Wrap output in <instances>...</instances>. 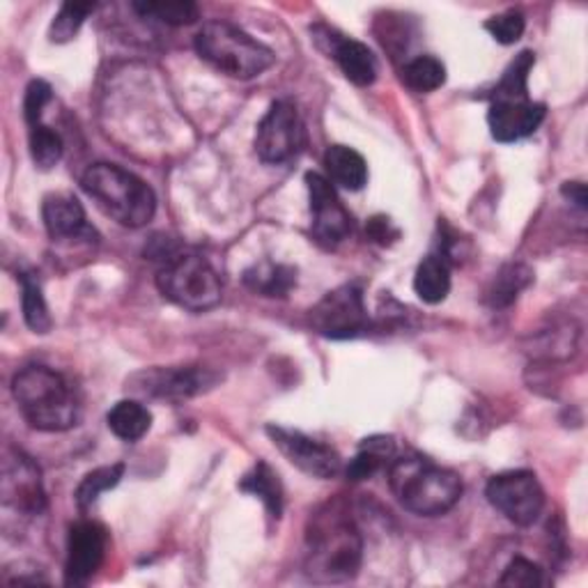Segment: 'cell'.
<instances>
[{
    "mask_svg": "<svg viewBox=\"0 0 588 588\" xmlns=\"http://www.w3.org/2000/svg\"><path fill=\"white\" fill-rule=\"evenodd\" d=\"M363 538L352 517L329 506L310 517L306 531V575L318 584H342L359 575Z\"/></svg>",
    "mask_w": 588,
    "mask_h": 588,
    "instance_id": "cell-1",
    "label": "cell"
},
{
    "mask_svg": "<svg viewBox=\"0 0 588 588\" xmlns=\"http://www.w3.org/2000/svg\"><path fill=\"white\" fill-rule=\"evenodd\" d=\"M389 488L398 504L419 517L454 510L462 497V478L426 458L407 456L389 465Z\"/></svg>",
    "mask_w": 588,
    "mask_h": 588,
    "instance_id": "cell-2",
    "label": "cell"
},
{
    "mask_svg": "<svg viewBox=\"0 0 588 588\" xmlns=\"http://www.w3.org/2000/svg\"><path fill=\"white\" fill-rule=\"evenodd\" d=\"M12 396L26 423L40 432H64L79 421V402L72 387L47 366H28L17 372Z\"/></svg>",
    "mask_w": 588,
    "mask_h": 588,
    "instance_id": "cell-3",
    "label": "cell"
},
{
    "mask_svg": "<svg viewBox=\"0 0 588 588\" xmlns=\"http://www.w3.org/2000/svg\"><path fill=\"white\" fill-rule=\"evenodd\" d=\"M83 191L97 205L127 228H143L157 212V196L152 187L133 172L116 163H94L81 178Z\"/></svg>",
    "mask_w": 588,
    "mask_h": 588,
    "instance_id": "cell-4",
    "label": "cell"
},
{
    "mask_svg": "<svg viewBox=\"0 0 588 588\" xmlns=\"http://www.w3.org/2000/svg\"><path fill=\"white\" fill-rule=\"evenodd\" d=\"M196 51L217 72L239 81L265 74L276 62V56L269 47L228 21H207L196 34Z\"/></svg>",
    "mask_w": 588,
    "mask_h": 588,
    "instance_id": "cell-5",
    "label": "cell"
},
{
    "mask_svg": "<svg viewBox=\"0 0 588 588\" xmlns=\"http://www.w3.org/2000/svg\"><path fill=\"white\" fill-rule=\"evenodd\" d=\"M157 286L166 299L193 313L212 310L223 295L215 267L193 253H180L168 260L157 276Z\"/></svg>",
    "mask_w": 588,
    "mask_h": 588,
    "instance_id": "cell-6",
    "label": "cell"
},
{
    "mask_svg": "<svg viewBox=\"0 0 588 588\" xmlns=\"http://www.w3.org/2000/svg\"><path fill=\"white\" fill-rule=\"evenodd\" d=\"M223 379L221 372L202 366H172L146 368L127 379V389L138 398L157 400H187L212 391Z\"/></svg>",
    "mask_w": 588,
    "mask_h": 588,
    "instance_id": "cell-7",
    "label": "cell"
},
{
    "mask_svg": "<svg viewBox=\"0 0 588 588\" xmlns=\"http://www.w3.org/2000/svg\"><path fill=\"white\" fill-rule=\"evenodd\" d=\"M488 501L517 527L538 522L545 508V490L534 471H506L495 476L486 488Z\"/></svg>",
    "mask_w": 588,
    "mask_h": 588,
    "instance_id": "cell-8",
    "label": "cell"
},
{
    "mask_svg": "<svg viewBox=\"0 0 588 588\" xmlns=\"http://www.w3.org/2000/svg\"><path fill=\"white\" fill-rule=\"evenodd\" d=\"M310 327L331 340L361 336L368 329L363 290L355 283H348L327 292L310 308Z\"/></svg>",
    "mask_w": 588,
    "mask_h": 588,
    "instance_id": "cell-9",
    "label": "cell"
},
{
    "mask_svg": "<svg viewBox=\"0 0 588 588\" xmlns=\"http://www.w3.org/2000/svg\"><path fill=\"white\" fill-rule=\"evenodd\" d=\"M0 499H3L6 510L21 517H38L47 508L42 471L30 456L17 451V448H10L3 460Z\"/></svg>",
    "mask_w": 588,
    "mask_h": 588,
    "instance_id": "cell-10",
    "label": "cell"
},
{
    "mask_svg": "<svg viewBox=\"0 0 588 588\" xmlns=\"http://www.w3.org/2000/svg\"><path fill=\"white\" fill-rule=\"evenodd\" d=\"M303 141V127L297 107L288 99L273 101L256 133V152L265 163L290 161Z\"/></svg>",
    "mask_w": 588,
    "mask_h": 588,
    "instance_id": "cell-11",
    "label": "cell"
},
{
    "mask_svg": "<svg viewBox=\"0 0 588 588\" xmlns=\"http://www.w3.org/2000/svg\"><path fill=\"white\" fill-rule=\"evenodd\" d=\"M267 435L271 437L273 446L288 458V462L310 478L329 480L342 471V458L329 444L281 426H267Z\"/></svg>",
    "mask_w": 588,
    "mask_h": 588,
    "instance_id": "cell-12",
    "label": "cell"
},
{
    "mask_svg": "<svg viewBox=\"0 0 588 588\" xmlns=\"http://www.w3.org/2000/svg\"><path fill=\"white\" fill-rule=\"evenodd\" d=\"M310 217H313V235L325 247H338L340 241L352 235V217L345 210L333 185L320 176V172H308L306 176Z\"/></svg>",
    "mask_w": 588,
    "mask_h": 588,
    "instance_id": "cell-13",
    "label": "cell"
},
{
    "mask_svg": "<svg viewBox=\"0 0 588 588\" xmlns=\"http://www.w3.org/2000/svg\"><path fill=\"white\" fill-rule=\"evenodd\" d=\"M109 534L101 525L81 520L69 527L67 536V564H64V581L69 586H83L92 579L107 557Z\"/></svg>",
    "mask_w": 588,
    "mask_h": 588,
    "instance_id": "cell-14",
    "label": "cell"
},
{
    "mask_svg": "<svg viewBox=\"0 0 588 588\" xmlns=\"http://www.w3.org/2000/svg\"><path fill=\"white\" fill-rule=\"evenodd\" d=\"M316 40L320 42V47H325L327 56L338 62L345 79L359 88H368L375 83L377 58L363 42L345 38V34H338L325 26L316 28Z\"/></svg>",
    "mask_w": 588,
    "mask_h": 588,
    "instance_id": "cell-15",
    "label": "cell"
},
{
    "mask_svg": "<svg viewBox=\"0 0 588 588\" xmlns=\"http://www.w3.org/2000/svg\"><path fill=\"white\" fill-rule=\"evenodd\" d=\"M545 107L531 99H492L488 124L499 143H515L531 136L545 120Z\"/></svg>",
    "mask_w": 588,
    "mask_h": 588,
    "instance_id": "cell-16",
    "label": "cell"
},
{
    "mask_svg": "<svg viewBox=\"0 0 588 588\" xmlns=\"http://www.w3.org/2000/svg\"><path fill=\"white\" fill-rule=\"evenodd\" d=\"M42 219L56 241L88 239L94 235V230L88 226L83 205L69 193L47 196L42 205Z\"/></svg>",
    "mask_w": 588,
    "mask_h": 588,
    "instance_id": "cell-17",
    "label": "cell"
},
{
    "mask_svg": "<svg viewBox=\"0 0 588 588\" xmlns=\"http://www.w3.org/2000/svg\"><path fill=\"white\" fill-rule=\"evenodd\" d=\"M327 180L340 189L361 191L368 182V163L350 146H329L325 152Z\"/></svg>",
    "mask_w": 588,
    "mask_h": 588,
    "instance_id": "cell-18",
    "label": "cell"
},
{
    "mask_svg": "<svg viewBox=\"0 0 588 588\" xmlns=\"http://www.w3.org/2000/svg\"><path fill=\"white\" fill-rule=\"evenodd\" d=\"M109 430L122 441L143 439L152 428L150 409L138 400H120L111 407L107 417Z\"/></svg>",
    "mask_w": 588,
    "mask_h": 588,
    "instance_id": "cell-19",
    "label": "cell"
},
{
    "mask_svg": "<svg viewBox=\"0 0 588 588\" xmlns=\"http://www.w3.org/2000/svg\"><path fill=\"white\" fill-rule=\"evenodd\" d=\"M413 290H417L421 301L430 306L441 303L451 292V267H448V260L441 256L423 258L417 267V273H413Z\"/></svg>",
    "mask_w": 588,
    "mask_h": 588,
    "instance_id": "cell-20",
    "label": "cell"
},
{
    "mask_svg": "<svg viewBox=\"0 0 588 588\" xmlns=\"http://www.w3.org/2000/svg\"><path fill=\"white\" fill-rule=\"evenodd\" d=\"M239 490L258 497L273 520H279L283 512V486L279 480V474H276L267 462H258L245 478H241Z\"/></svg>",
    "mask_w": 588,
    "mask_h": 588,
    "instance_id": "cell-21",
    "label": "cell"
},
{
    "mask_svg": "<svg viewBox=\"0 0 588 588\" xmlns=\"http://www.w3.org/2000/svg\"><path fill=\"white\" fill-rule=\"evenodd\" d=\"M393 458H396L393 437H385V435L368 437L363 439L355 460L345 467V474H348L350 480H366L377 471H382L387 462H393Z\"/></svg>",
    "mask_w": 588,
    "mask_h": 588,
    "instance_id": "cell-22",
    "label": "cell"
},
{
    "mask_svg": "<svg viewBox=\"0 0 588 588\" xmlns=\"http://www.w3.org/2000/svg\"><path fill=\"white\" fill-rule=\"evenodd\" d=\"M245 283L262 297H288L297 286V269L290 265L262 262L247 269Z\"/></svg>",
    "mask_w": 588,
    "mask_h": 588,
    "instance_id": "cell-23",
    "label": "cell"
},
{
    "mask_svg": "<svg viewBox=\"0 0 588 588\" xmlns=\"http://www.w3.org/2000/svg\"><path fill=\"white\" fill-rule=\"evenodd\" d=\"M531 283H534L531 267L522 262L504 265L488 290V303L492 308H506L512 301H517V297H520Z\"/></svg>",
    "mask_w": 588,
    "mask_h": 588,
    "instance_id": "cell-24",
    "label": "cell"
},
{
    "mask_svg": "<svg viewBox=\"0 0 588 588\" xmlns=\"http://www.w3.org/2000/svg\"><path fill=\"white\" fill-rule=\"evenodd\" d=\"M21 308H23V320L34 333H49L53 327L49 306L42 292V286L34 273H21Z\"/></svg>",
    "mask_w": 588,
    "mask_h": 588,
    "instance_id": "cell-25",
    "label": "cell"
},
{
    "mask_svg": "<svg viewBox=\"0 0 588 588\" xmlns=\"http://www.w3.org/2000/svg\"><path fill=\"white\" fill-rule=\"evenodd\" d=\"M402 81L409 90L428 94L446 83V67L435 56H419L405 64Z\"/></svg>",
    "mask_w": 588,
    "mask_h": 588,
    "instance_id": "cell-26",
    "label": "cell"
},
{
    "mask_svg": "<svg viewBox=\"0 0 588 588\" xmlns=\"http://www.w3.org/2000/svg\"><path fill=\"white\" fill-rule=\"evenodd\" d=\"M122 474H124V465H109V467H99L90 474L83 476V480L79 482L77 488V506L81 510H88L103 492L113 490L118 482L122 480Z\"/></svg>",
    "mask_w": 588,
    "mask_h": 588,
    "instance_id": "cell-27",
    "label": "cell"
},
{
    "mask_svg": "<svg viewBox=\"0 0 588 588\" xmlns=\"http://www.w3.org/2000/svg\"><path fill=\"white\" fill-rule=\"evenodd\" d=\"M536 62L531 51H522L504 72L492 99H529V72Z\"/></svg>",
    "mask_w": 588,
    "mask_h": 588,
    "instance_id": "cell-28",
    "label": "cell"
},
{
    "mask_svg": "<svg viewBox=\"0 0 588 588\" xmlns=\"http://www.w3.org/2000/svg\"><path fill=\"white\" fill-rule=\"evenodd\" d=\"M30 157L40 170H51L62 159V138L47 124L30 127Z\"/></svg>",
    "mask_w": 588,
    "mask_h": 588,
    "instance_id": "cell-29",
    "label": "cell"
},
{
    "mask_svg": "<svg viewBox=\"0 0 588 588\" xmlns=\"http://www.w3.org/2000/svg\"><path fill=\"white\" fill-rule=\"evenodd\" d=\"M133 10L143 19H157L168 26H191L200 19L196 3H133Z\"/></svg>",
    "mask_w": 588,
    "mask_h": 588,
    "instance_id": "cell-30",
    "label": "cell"
},
{
    "mask_svg": "<svg viewBox=\"0 0 588 588\" xmlns=\"http://www.w3.org/2000/svg\"><path fill=\"white\" fill-rule=\"evenodd\" d=\"M90 12H94L92 3H64L51 23V30H49L51 42L64 44L72 40Z\"/></svg>",
    "mask_w": 588,
    "mask_h": 588,
    "instance_id": "cell-31",
    "label": "cell"
},
{
    "mask_svg": "<svg viewBox=\"0 0 588 588\" xmlns=\"http://www.w3.org/2000/svg\"><path fill=\"white\" fill-rule=\"evenodd\" d=\"M525 28H527V19L522 12H517V10H508L486 21V30L504 47L520 42Z\"/></svg>",
    "mask_w": 588,
    "mask_h": 588,
    "instance_id": "cell-32",
    "label": "cell"
},
{
    "mask_svg": "<svg viewBox=\"0 0 588 588\" xmlns=\"http://www.w3.org/2000/svg\"><path fill=\"white\" fill-rule=\"evenodd\" d=\"M499 581L504 586L534 588V586H540L542 584V570L536 564H531V561H527L522 557H517V559H512L506 566V570H504V575H501Z\"/></svg>",
    "mask_w": 588,
    "mask_h": 588,
    "instance_id": "cell-33",
    "label": "cell"
},
{
    "mask_svg": "<svg viewBox=\"0 0 588 588\" xmlns=\"http://www.w3.org/2000/svg\"><path fill=\"white\" fill-rule=\"evenodd\" d=\"M49 101H51V86L47 81H32L28 86L23 99V116L30 127L42 124V111L47 109Z\"/></svg>",
    "mask_w": 588,
    "mask_h": 588,
    "instance_id": "cell-34",
    "label": "cell"
},
{
    "mask_svg": "<svg viewBox=\"0 0 588 588\" xmlns=\"http://www.w3.org/2000/svg\"><path fill=\"white\" fill-rule=\"evenodd\" d=\"M366 232L375 241V245H382V247L393 245V241L400 237V230L387 217H372L366 226Z\"/></svg>",
    "mask_w": 588,
    "mask_h": 588,
    "instance_id": "cell-35",
    "label": "cell"
},
{
    "mask_svg": "<svg viewBox=\"0 0 588 588\" xmlns=\"http://www.w3.org/2000/svg\"><path fill=\"white\" fill-rule=\"evenodd\" d=\"M561 193L572 202L577 205L579 210H586V205H588V193H586V185L584 182H566L561 187Z\"/></svg>",
    "mask_w": 588,
    "mask_h": 588,
    "instance_id": "cell-36",
    "label": "cell"
}]
</instances>
